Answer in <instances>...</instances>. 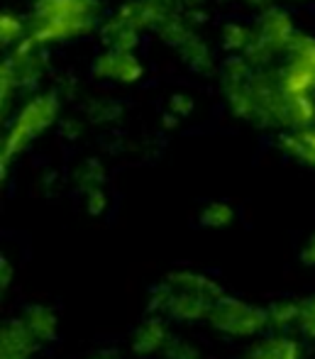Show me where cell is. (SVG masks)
<instances>
[{"mask_svg": "<svg viewBox=\"0 0 315 359\" xmlns=\"http://www.w3.org/2000/svg\"><path fill=\"white\" fill-rule=\"evenodd\" d=\"M222 296V288L213 279L193 271H176L152 293V313L171 320L196 323L208 318L210 308Z\"/></svg>", "mask_w": 315, "mask_h": 359, "instance_id": "6da1fadb", "label": "cell"}, {"mask_svg": "<svg viewBox=\"0 0 315 359\" xmlns=\"http://www.w3.org/2000/svg\"><path fill=\"white\" fill-rule=\"evenodd\" d=\"M98 0H37L29 18V39L57 44L88 32L98 22Z\"/></svg>", "mask_w": 315, "mask_h": 359, "instance_id": "7a4b0ae2", "label": "cell"}, {"mask_svg": "<svg viewBox=\"0 0 315 359\" xmlns=\"http://www.w3.org/2000/svg\"><path fill=\"white\" fill-rule=\"evenodd\" d=\"M59 103L54 93H44L32 98L18 115H15L13 125H10L8 135L3 142V166L13 159L15 154L25 149L27 144H32L49 125L57 120Z\"/></svg>", "mask_w": 315, "mask_h": 359, "instance_id": "3957f363", "label": "cell"}, {"mask_svg": "<svg viewBox=\"0 0 315 359\" xmlns=\"http://www.w3.org/2000/svg\"><path fill=\"white\" fill-rule=\"evenodd\" d=\"M217 332L230 337H254L269 327V311L235 296H220L208 313Z\"/></svg>", "mask_w": 315, "mask_h": 359, "instance_id": "277c9868", "label": "cell"}, {"mask_svg": "<svg viewBox=\"0 0 315 359\" xmlns=\"http://www.w3.org/2000/svg\"><path fill=\"white\" fill-rule=\"evenodd\" d=\"M286 52L288 59L279 72V83L288 95H311L315 90V39L296 34Z\"/></svg>", "mask_w": 315, "mask_h": 359, "instance_id": "5b68a950", "label": "cell"}, {"mask_svg": "<svg viewBox=\"0 0 315 359\" xmlns=\"http://www.w3.org/2000/svg\"><path fill=\"white\" fill-rule=\"evenodd\" d=\"M293 37H296V32H293V22H291V18H288V13H283V10H279V8H272L259 20L257 37L252 39L247 52L250 54L257 52V54H262V59H267V57H272V54H279L291 47Z\"/></svg>", "mask_w": 315, "mask_h": 359, "instance_id": "8992f818", "label": "cell"}, {"mask_svg": "<svg viewBox=\"0 0 315 359\" xmlns=\"http://www.w3.org/2000/svg\"><path fill=\"white\" fill-rule=\"evenodd\" d=\"M93 72L100 79L115 81V83H135L142 76V64L130 49H110L95 59Z\"/></svg>", "mask_w": 315, "mask_h": 359, "instance_id": "52a82bcc", "label": "cell"}, {"mask_svg": "<svg viewBox=\"0 0 315 359\" xmlns=\"http://www.w3.org/2000/svg\"><path fill=\"white\" fill-rule=\"evenodd\" d=\"M169 340H171V335H169V330H166L164 316L152 318V320L142 323L135 335H132V350H135L137 355H156V352H164Z\"/></svg>", "mask_w": 315, "mask_h": 359, "instance_id": "ba28073f", "label": "cell"}, {"mask_svg": "<svg viewBox=\"0 0 315 359\" xmlns=\"http://www.w3.org/2000/svg\"><path fill=\"white\" fill-rule=\"evenodd\" d=\"M37 347L32 332L22 320H10L3 325V359H29Z\"/></svg>", "mask_w": 315, "mask_h": 359, "instance_id": "9c48e42d", "label": "cell"}, {"mask_svg": "<svg viewBox=\"0 0 315 359\" xmlns=\"http://www.w3.org/2000/svg\"><path fill=\"white\" fill-rule=\"evenodd\" d=\"M240 359H301V347L286 335H269L254 342Z\"/></svg>", "mask_w": 315, "mask_h": 359, "instance_id": "30bf717a", "label": "cell"}, {"mask_svg": "<svg viewBox=\"0 0 315 359\" xmlns=\"http://www.w3.org/2000/svg\"><path fill=\"white\" fill-rule=\"evenodd\" d=\"M20 320L25 323L37 342H52L57 337V316L47 306H29Z\"/></svg>", "mask_w": 315, "mask_h": 359, "instance_id": "8fae6325", "label": "cell"}, {"mask_svg": "<svg viewBox=\"0 0 315 359\" xmlns=\"http://www.w3.org/2000/svg\"><path fill=\"white\" fill-rule=\"evenodd\" d=\"M315 120V103L311 95H288L283 105V120L281 123L291 125L296 130L311 128Z\"/></svg>", "mask_w": 315, "mask_h": 359, "instance_id": "7c38bea8", "label": "cell"}, {"mask_svg": "<svg viewBox=\"0 0 315 359\" xmlns=\"http://www.w3.org/2000/svg\"><path fill=\"white\" fill-rule=\"evenodd\" d=\"M103 37L110 49H130L132 52L137 44V37H140V29L132 27L130 22H125V20H120L118 15H115V18L105 25Z\"/></svg>", "mask_w": 315, "mask_h": 359, "instance_id": "4fadbf2b", "label": "cell"}, {"mask_svg": "<svg viewBox=\"0 0 315 359\" xmlns=\"http://www.w3.org/2000/svg\"><path fill=\"white\" fill-rule=\"evenodd\" d=\"M283 149L291 151L293 156H298L306 164L315 166V128L296 130L293 135L283 137Z\"/></svg>", "mask_w": 315, "mask_h": 359, "instance_id": "5bb4252c", "label": "cell"}, {"mask_svg": "<svg viewBox=\"0 0 315 359\" xmlns=\"http://www.w3.org/2000/svg\"><path fill=\"white\" fill-rule=\"evenodd\" d=\"M267 311H269V327L283 330V327L298 325L301 303H296V301H276V303H272Z\"/></svg>", "mask_w": 315, "mask_h": 359, "instance_id": "9a60e30c", "label": "cell"}, {"mask_svg": "<svg viewBox=\"0 0 315 359\" xmlns=\"http://www.w3.org/2000/svg\"><path fill=\"white\" fill-rule=\"evenodd\" d=\"M25 34V22L22 18H18L15 13H3L0 18V39H3L5 47H13L22 39Z\"/></svg>", "mask_w": 315, "mask_h": 359, "instance_id": "2e32d148", "label": "cell"}, {"mask_svg": "<svg viewBox=\"0 0 315 359\" xmlns=\"http://www.w3.org/2000/svg\"><path fill=\"white\" fill-rule=\"evenodd\" d=\"M235 220V213L227 203H210L201 213V222L208 227H225Z\"/></svg>", "mask_w": 315, "mask_h": 359, "instance_id": "e0dca14e", "label": "cell"}, {"mask_svg": "<svg viewBox=\"0 0 315 359\" xmlns=\"http://www.w3.org/2000/svg\"><path fill=\"white\" fill-rule=\"evenodd\" d=\"M161 355H164V359H201V352H198V347L193 342L176 340V337H171Z\"/></svg>", "mask_w": 315, "mask_h": 359, "instance_id": "ac0fdd59", "label": "cell"}, {"mask_svg": "<svg viewBox=\"0 0 315 359\" xmlns=\"http://www.w3.org/2000/svg\"><path fill=\"white\" fill-rule=\"evenodd\" d=\"M298 327L303 335L315 337V296L301 303V316H298Z\"/></svg>", "mask_w": 315, "mask_h": 359, "instance_id": "d6986e66", "label": "cell"}, {"mask_svg": "<svg viewBox=\"0 0 315 359\" xmlns=\"http://www.w3.org/2000/svg\"><path fill=\"white\" fill-rule=\"evenodd\" d=\"M88 208H91V213H100V210L105 208V196L100 194L98 189L88 191Z\"/></svg>", "mask_w": 315, "mask_h": 359, "instance_id": "ffe728a7", "label": "cell"}, {"mask_svg": "<svg viewBox=\"0 0 315 359\" xmlns=\"http://www.w3.org/2000/svg\"><path fill=\"white\" fill-rule=\"evenodd\" d=\"M301 259H303V264H315V232L311 235V240L306 242V247H303Z\"/></svg>", "mask_w": 315, "mask_h": 359, "instance_id": "44dd1931", "label": "cell"}, {"mask_svg": "<svg viewBox=\"0 0 315 359\" xmlns=\"http://www.w3.org/2000/svg\"><path fill=\"white\" fill-rule=\"evenodd\" d=\"M247 3H250V5H267L269 0H247Z\"/></svg>", "mask_w": 315, "mask_h": 359, "instance_id": "7402d4cb", "label": "cell"}]
</instances>
